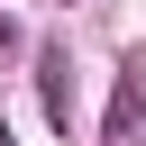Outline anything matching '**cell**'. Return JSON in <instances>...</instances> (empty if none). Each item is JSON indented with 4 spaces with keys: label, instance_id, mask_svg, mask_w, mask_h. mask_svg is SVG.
Segmentation results:
<instances>
[{
    "label": "cell",
    "instance_id": "cell-1",
    "mask_svg": "<svg viewBox=\"0 0 146 146\" xmlns=\"http://www.w3.org/2000/svg\"><path fill=\"white\" fill-rule=\"evenodd\" d=\"M146 119V64H119V91H110V119H100V146H128Z\"/></svg>",
    "mask_w": 146,
    "mask_h": 146
},
{
    "label": "cell",
    "instance_id": "cell-2",
    "mask_svg": "<svg viewBox=\"0 0 146 146\" xmlns=\"http://www.w3.org/2000/svg\"><path fill=\"white\" fill-rule=\"evenodd\" d=\"M64 73H73L64 55H36V82H46V110H55V119H73V82H64Z\"/></svg>",
    "mask_w": 146,
    "mask_h": 146
},
{
    "label": "cell",
    "instance_id": "cell-3",
    "mask_svg": "<svg viewBox=\"0 0 146 146\" xmlns=\"http://www.w3.org/2000/svg\"><path fill=\"white\" fill-rule=\"evenodd\" d=\"M0 146H9V128H0Z\"/></svg>",
    "mask_w": 146,
    "mask_h": 146
}]
</instances>
